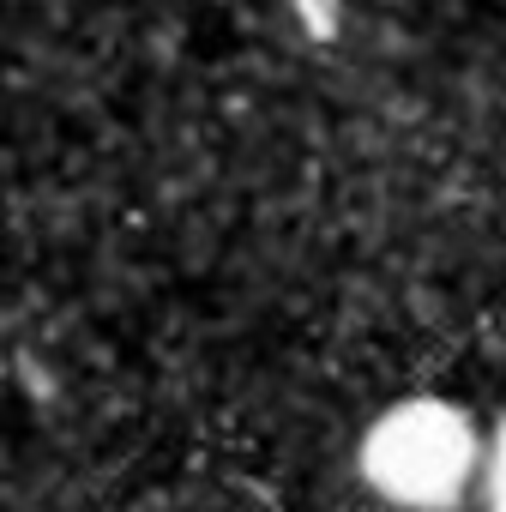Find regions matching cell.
I'll use <instances>...</instances> for the list:
<instances>
[{"label":"cell","mask_w":506,"mask_h":512,"mask_svg":"<svg viewBox=\"0 0 506 512\" xmlns=\"http://www.w3.org/2000/svg\"><path fill=\"white\" fill-rule=\"evenodd\" d=\"M482 488H488V512H506V422L494 428V440L482 452Z\"/></svg>","instance_id":"2"},{"label":"cell","mask_w":506,"mask_h":512,"mask_svg":"<svg viewBox=\"0 0 506 512\" xmlns=\"http://www.w3.org/2000/svg\"><path fill=\"white\" fill-rule=\"evenodd\" d=\"M362 476L380 500L446 512L482 476V440L470 416L446 398H404L380 410L362 434Z\"/></svg>","instance_id":"1"}]
</instances>
